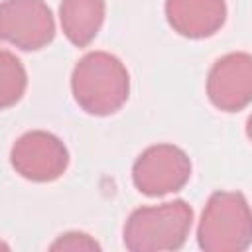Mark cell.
<instances>
[{
  "instance_id": "6da1fadb",
  "label": "cell",
  "mask_w": 252,
  "mask_h": 252,
  "mask_svg": "<svg viewBox=\"0 0 252 252\" xmlns=\"http://www.w3.org/2000/svg\"><path fill=\"white\" fill-rule=\"evenodd\" d=\"M75 102L93 116L118 112L130 96V75L126 65L112 53L89 51L71 75Z\"/></svg>"
},
{
  "instance_id": "7a4b0ae2",
  "label": "cell",
  "mask_w": 252,
  "mask_h": 252,
  "mask_svg": "<svg viewBox=\"0 0 252 252\" xmlns=\"http://www.w3.org/2000/svg\"><path fill=\"white\" fill-rule=\"evenodd\" d=\"M193 226V209L181 201H167L152 207H138L130 213L122 236L132 252L179 250Z\"/></svg>"
},
{
  "instance_id": "3957f363",
  "label": "cell",
  "mask_w": 252,
  "mask_h": 252,
  "mask_svg": "<svg viewBox=\"0 0 252 252\" xmlns=\"http://www.w3.org/2000/svg\"><path fill=\"white\" fill-rule=\"evenodd\" d=\"M252 240L248 201L238 191H215L197 228L199 248L205 252H244Z\"/></svg>"
},
{
  "instance_id": "277c9868",
  "label": "cell",
  "mask_w": 252,
  "mask_h": 252,
  "mask_svg": "<svg viewBox=\"0 0 252 252\" xmlns=\"http://www.w3.org/2000/svg\"><path fill=\"white\" fill-rule=\"evenodd\" d=\"M191 177L189 156L173 144H156L146 148L132 165L136 189L148 197H163L187 185Z\"/></svg>"
},
{
  "instance_id": "5b68a950",
  "label": "cell",
  "mask_w": 252,
  "mask_h": 252,
  "mask_svg": "<svg viewBox=\"0 0 252 252\" xmlns=\"http://www.w3.org/2000/svg\"><path fill=\"white\" fill-rule=\"evenodd\" d=\"M55 37V20L45 0L0 2V39L24 51H37Z\"/></svg>"
},
{
  "instance_id": "8992f818",
  "label": "cell",
  "mask_w": 252,
  "mask_h": 252,
  "mask_svg": "<svg viewBox=\"0 0 252 252\" xmlns=\"http://www.w3.org/2000/svg\"><path fill=\"white\" fill-rule=\"evenodd\" d=\"M10 163L24 179L47 183L65 173L69 165V152L55 134L32 130L14 142L10 150Z\"/></svg>"
},
{
  "instance_id": "52a82bcc",
  "label": "cell",
  "mask_w": 252,
  "mask_h": 252,
  "mask_svg": "<svg viewBox=\"0 0 252 252\" xmlns=\"http://www.w3.org/2000/svg\"><path fill=\"white\" fill-rule=\"evenodd\" d=\"M207 94L213 106L224 112L244 110L252 100V57L246 51L217 59L207 77Z\"/></svg>"
},
{
  "instance_id": "ba28073f",
  "label": "cell",
  "mask_w": 252,
  "mask_h": 252,
  "mask_svg": "<svg viewBox=\"0 0 252 252\" xmlns=\"http://www.w3.org/2000/svg\"><path fill=\"white\" fill-rule=\"evenodd\" d=\"M167 24L183 37L203 39L215 35L226 20L224 0H165Z\"/></svg>"
},
{
  "instance_id": "9c48e42d",
  "label": "cell",
  "mask_w": 252,
  "mask_h": 252,
  "mask_svg": "<svg viewBox=\"0 0 252 252\" xmlns=\"http://www.w3.org/2000/svg\"><path fill=\"white\" fill-rule=\"evenodd\" d=\"M106 14L104 0H61L59 22L65 37L77 45H89L102 28Z\"/></svg>"
},
{
  "instance_id": "30bf717a",
  "label": "cell",
  "mask_w": 252,
  "mask_h": 252,
  "mask_svg": "<svg viewBox=\"0 0 252 252\" xmlns=\"http://www.w3.org/2000/svg\"><path fill=\"white\" fill-rule=\"evenodd\" d=\"M28 87L24 63L6 49H0V110L20 102Z\"/></svg>"
},
{
  "instance_id": "8fae6325",
  "label": "cell",
  "mask_w": 252,
  "mask_h": 252,
  "mask_svg": "<svg viewBox=\"0 0 252 252\" xmlns=\"http://www.w3.org/2000/svg\"><path fill=\"white\" fill-rule=\"evenodd\" d=\"M51 250H98V242L94 238H91L89 234L85 232H77V230H71V232H65L61 234L51 246Z\"/></svg>"
},
{
  "instance_id": "7c38bea8",
  "label": "cell",
  "mask_w": 252,
  "mask_h": 252,
  "mask_svg": "<svg viewBox=\"0 0 252 252\" xmlns=\"http://www.w3.org/2000/svg\"><path fill=\"white\" fill-rule=\"evenodd\" d=\"M0 248H8V246H6V244H4V242H0Z\"/></svg>"
}]
</instances>
